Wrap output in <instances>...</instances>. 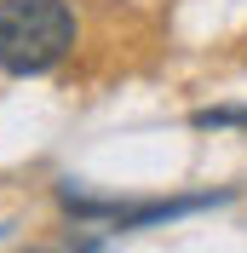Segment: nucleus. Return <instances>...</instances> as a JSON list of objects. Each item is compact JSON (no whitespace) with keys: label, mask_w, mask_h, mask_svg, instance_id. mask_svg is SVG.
I'll return each mask as SVG.
<instances>
[{"label":"nucleus","mask_w":247,"mask_h":253,"mask_svg":"<svg viewBox=\"0 0 247 253\" xmlns=\"http://www.w3.org/2000/svg\"><path fill=\"white\" fill-rule=\"evenodd\" d=\"M75 46L63 0H0V75H46Z\"/></svg>","instance_id":"1"},{"label":"nucleus","mask_w":247,"mask_h":253,"mask_svg":"<svg viewBox=\"0 0 247 253\" xmlns=\"http://www.w3.org/2000/svg\"><path fill=\"white\" fill-rule=\"evenodd\" d=\"M58 202H63V213H75V219H115L121 230H138V224H167V219H184V213H201V207H218V202H230V190H207V196H178V202L121 207V202H92V196H75V190L63 184Z\"/></svg>","instance_id":"2"},{"label":"nucleus","mask_w":247,"mask_h":253,"mask_svg":"<svg viewBox=\"0 0 247 253\" xmlns=\"http://www.w3.org/2000/svg\"><path fill=\"white\" fill-rule=\"evenodd\" d=\"M190 126H247V110H196Z\"/></svg>","instance_id":"3"}]
</instances>
